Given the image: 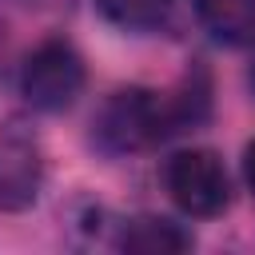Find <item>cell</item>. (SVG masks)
I'll use <instances>...</instances> for the list:
<instances>
[{
	"label": "cell",
	"instance_id": "cell-1",
	"mask_svg": "<svg viewBox=\"0 0 255 255\" xmlns=\"http://www.w3.org/2000/svg\"><path fill=\"white\" fill-rule=\"evenodd\" d=\"M179 120L171 108L167 92H147V88H128V92H112L96 120H92V135L108 155H128V151H143L155 147L159 139L175 135Z\"/></svg>",
	"mask_w": 255,
	"mask_h": 255
},
{
	"label": "cell",
	"instance_id": "cell-2",
	"mask_svg": "<svg viewBox=\"0 0 255 255\" xmlns=\"http://www.w3.org/2000/svg\"><path fill=\"white\" fill-rule=\"evenodd\" d=\"M163 187L179 211L211 219L231 203V175L211 147H183L163 163Z\"/></svg>",
	"mask_w": 255,
	"mask_h": 255
},
{
	"label": "cell",
	"instance_id": "cell-3",
	"mask_svg": "<svg viewBox=\"0 0 255 255\" xmlns=\"http://www.w3.org/2000/svg\"><path fill=\"white\" fill-rule=\"evenodd\" d=\"M20 92L36 112H64L84 92V60L68 40H44L20 68Z\"/></svg>",
	"mask_w": 255,
	"mask_h": 255
},
{
	"label": "cell",
	"instance_id": "cell-4",
	"mask_svg": "<svg viewBox=\"0 0 255 255\" xmlns=\"http://www.w3.org/2000/svg\"><path fill=\"white\" fill-rule=\"evenodd\" d=\"M40 183H44L40 147L20 131H4L0 135V211H24L28 203H36Z\"/></svg>",
	"mask_w": 255,
	"mask_h": 255
},
{
	"label": "cell",
	"instance_id": "cell-5",
	"mask_svg": "<svg viewBox=\"0 0 255 255\" xmlns=\"http://www.w3.org/2000/svg\"><path fill=\"white\" fill-rule=\"evenodd\" d=\"M203 32L227 48L255 40V0H191Z\"/></svg>",
	"mask_w": 255,
	"mask_h": 255
},
{
	"label": "cell",
	"instance_id": "cell-6",
	"mask_svg": "<svg viewBox=\"0 0 255 255\" xmlns=\"http://www.w3.org/2000/svg\"><path fill=\"white\" fill-rule=\"evenodd\" d=\"M120 247H128V251H147V255H163V251H183V247H191V231H183L179 223H171V219H155V215H147V219H131L128 227H124V235H120Z\"/></svg>",
	"mask_w": 255,
	"mask_h": 255
},
{
	"label": "cell",
	"instance_id": "cell-7",
	"mask_svg": "<svg viewBox=\"0 0 255 255\" xmlns=\"http://www.w3.org/2000/svg\"><path fill=\"white\" fill-rule=\"evenodd\" d=\"M96 8L104 12L108 24L124 32H155L167 24L175 0H96Z\"/></svg>",
	"mask_w": 255,
	"mask_h": 255
},
{
	"label": "cell",
	"instance_id": "cell-8",
	"mask_svg": "<svg viewBox=\"0 0 255 255\" xmlns=\"http://www.w3.org/2000/svg\"><path fill=\"white\" fill-rule=\"evenodd\" d=\"M243 179L255 191V143H247V151H243Z\"/></svg>",
	"mask_w": 255,
	"mask_h": 255
},
{
	"label": "cell",
	"instance_id": "cell-9",
	"mask_svg": "<svg viewBox=\"0 0 255 255\" xmlns=\"http://www.w3.org/2000/svg\"><path fill=\"white\" fill-rule=\"evenodd\" d=\"M251 88H255V64H251Z\"/></svg>",
	"mask_w": 255,
	"mask_h": 255
}]
</instances>
